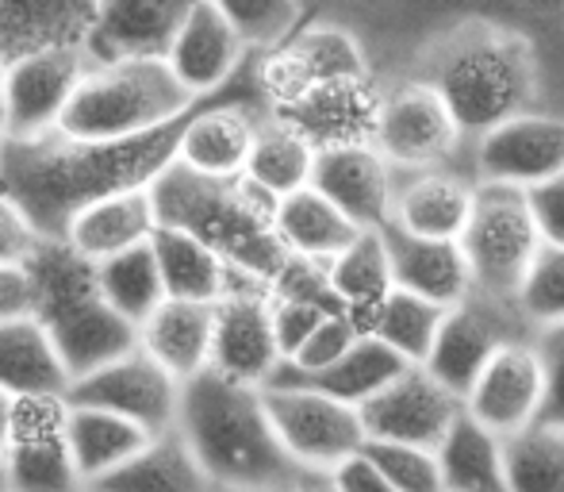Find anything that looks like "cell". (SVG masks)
<instances>
[{"label":"cell","mask_w":564,"mask_h":492,"mask_svg":"<svg viewBox=\"0 0 564 492\" xmlns=\"http://www.w3.org/2000/svg\"><path fill=\"white\" fill-rule=\"evenodd\" d=\"M150 250H154L165 297L173 300L216 304L230 289V281H235V266H227L224 254H216L208 243L181 232V227L158 224L154 235H150Z\"/></svg>","instance_id":"cell-28"},{"label":"cell","mask_w":564,"mask_h":492,"mask_svg":"<svg viewBox=\"0 0 564 492\" xmlns=\"http://www.w3.org/2000/svg\"><path fill=\"white\" fill-rule=\"evenodd\" d=\"M12 408H15V396H8L4 388H0V450H4V442H8V431H12Z\"/></svg>","instance_id":"cell-51"},{"label":"cell","mask_w":564,"mask_h":492,"mask_svg":"<svg viewBox=\"0 0 564 492\" xmlns=\"http://www.w3.org/2000/svg\"><path fill=\"white\" fill-rule=\"evenodd\" d=\"M338 82H369V66L357 39L327 23L292 31L276 51H265V62L258 66V85L269 108H281L304 97L307 89Z\"/></svg>","instance_id":"cell-12"},{"label":"cell","mask_w":564,"mask_h":492,"mask_svg":"<svg viewBox=\"0 0 564 492\" xmlns=\"http://www.w3.org/2000/svg\"><path fill=\"white\" fill-rule=\"evenodd\" d=\"M154 227H158L154 196H150V185H139V189H119V193H108L100 201L85 204L66 224L62 243L74 246L82 258L100 261V258H112L119 250H131L139 243H150Z\"/></svg>","instance_id":"cell-25"},{"label":"cell","mask_w":564,"mask_h":492,"mask_svg":"<svg viewBox=\"0 0 564 492\" xmlns=\"http://www.w3.org/2000/svg\"><path fill=\"white\" fill-rule=\"evenodd\" d=\"M85 492H100V489H85Z\"/></svg>","instance_id":"cell-56"},{"label":"cell","mask_w":564,"mask_h":492,"mask_svg":"<svg viewBox=\"0 0 564 492\" xmlns=\"http://www.w3.org/2000/svg\"><path fill=\"white\" fill-rule=\"evenodd\" d=\"M327 312H335V308L319 304V300L269 292V320H273V339H276V351H281V362H289L296 354V346L312 335L315 323Z\"/></svg>","instance_id":"cell-44"},{"label":"cell","mask_w":564,"mask_h":492,"mask_svg":"<svg viewBox=\"0 0 564 492\" xmlns=\"http://www.w3.org/2000/svg\"><path fill=\"white\" fill-rule=\"evenodd\" d=\"M212 312L204 300L165 297L139 323V346L177 381H188L212 366Z\"/></svg>","instance_id":"cell-26"},{"label":"cell","mask_w":564,"mask_h":492,"mask_svg":"<svg viewBox=\"0 0 564 492\" xmlns=\"http://www.w3.org/2000/svg\"><path fill=\"white\" fill-rule=\"evenodd\" d=\"M273 232L289 254L330 261L361 227L346 212H338L315 185H304L273 201Z\"/></svg>","instance_id":"cell-30"},{"label":"cell","mask_w":564,"mask_h":492,"mask_svg":"<svg viewBox=\"0 0 564 492\" xmlns=\"http://www.w3.org/2000/svg\"><path fill=\"white\" fill-rule=\"evenodd\" d=\"M69 373L35 315L0 320V388L8 396H66Z\"/></svg>","instance_id":"cell-29"},{"label":"cell","mask_w":564,"mask_h":492,"mask_svg":"<svg viewBox=\"0 0 564 492\" xmlns=\"http://www.w3.org/2000/svg\"><path fill=\"white\" fill-rule=\"evenodd\" d=\"M312 165H315V147L296 127L284 124L273 113L261 116L250 142V158H246V170H242V178L250 185H258L261 193L276 201V196L312 185Z\"/></svg>","instance_id":"cell-34"},{"label":"cell","mask_w":564,"mask_h":492,"mask_svg":"<svg viewBox=\"0 0 564 492\" xmlns=\"http://www.w3.org/2000/svg\"><path fill=\"white\" fill-rule=\"evenodd\" d=\"M465 135H480L514 113H527L534 97V58L519 35L476 23L446 43L434 74L426 77Z\"/></svg>","instance_id":"cell-5"},{"label":"cell","mask_w":564,"mask_h":492,"mask_svg":"<svg viewBox=\"0 0 564 492\" xmlns=\"http://www.w3.org/2000/svg\"><path fill=\"white\" fill-rule=\"evenodd\" d=\"M357 339H361V323H357L354 315H349V312H327L319 323H315L312 335L296 346V354L276 366V373H292V377L319 373V370H327L330 362H338L341 354L357 343Z\"/></svg>","instance_id":"cell-43"},{"label":"cell","mask_w":564,"mask_h":492,"mask_svg":"<svg viewBox=\"0 0 564 492\" xmlns=\"http://www.w3.org/2000/svg\"><path fill=\"white\" fill-rule=\"evenodd\" d=\"M85 489L100 492H208L212 481L204 478L200 462L193 458L188 442L177 435V427L154 431L127 462H119L112 473Z\"/></svg>","instance_id":"cell-27"},{"label":"cell","mask_w":564,"mask_h":492,"mask_svg":"<svg viewBox=\"0 0 564 492\" xmlns=\"http://www.w3.org/2000/svg\"><path fill=\"white\" fill-rule=\"evenodd\" d=\"M377 100L380 97L369 89V82H338L307 89L304 97L289 100L281 108H269V113L281 116L284 124H292L319 150L335 147V142H369Z\"/></svg>","instance_id":"cell-24"},{"label":"cell","mask_w":564,"mask_h":492,"mask_svg":"<svg viewBox=\"0 0 564 492\" xmlns=\"http://www.w3.org/2000/svg\"><path fill=\"white\" fill-rule=\"evenodd\" d=\"M446 492H511L503 470V435L460 411L446 439L434 447Z\"/></svg>","instance_id":"cell-32"},{"label":"cell","mask_w":564,"mask_h":492,"mask_svg":"<svg viewBox=\"0 0 564 492\" xmlns=\"http://www.w3.org/2000/svg\"><path fill=\"white\" fill-rule=\"evenodd\" d=\"M457 243L473 274V292L491 300H514L530 261L542 250L527 193L511 185H476L473 212Z\"/></svg>","instance_id":"cell-7"},{"label":"cell","mask_w":564,"mask_h":492,"mask_svg":"<svg viewBox=\"0 0 564 492\" xmlns=\"http://www.w3.org/2000/svg\"><path fill=\"white\" fill-rule=\"evenodd\" d=\"M365 439L384 442H415V447H438L446 431L465 411L460 396L442 385L426 366H403L380 393L361 404Z\"/></svg>","instance_id":"cell-14"},{"label":"cell","mask_w":564,"mask_h":492,"mask_svg":"<svg viewBox=\"0 0 564 492\" xmlns=\"http://www.w3.org/2000/svg\"><path fill=\"white\" fill-rule=\"evenodd\" d=\"M43 235L31 227L23 208L8 193H0V261H28Z\"/></svg>","instance_id":"cell-47"},{"label":"cell","mask_w":564,"mask_h":492,"mask_svg":"<svg viewBox=\"0 0 564 492\" xmlns=\"http://www.w3.org/2000/svg\"><path fill=\"white\" fill-rule=\"evenodd\" d=\"M503 470L511 492H564V427L534 419L503 435Z\"/></svg>","instance_id":"cell-39"},{"label":"cell","mask_w":564,"mask_h":492,"mask_svg":"<svg viewBox=\"0 0 564 492\" xmlns=\"http://www.w3.org/2000/svg\"><path fill=\"white\" fill-rule=\"evenodd\" d=\"M289 492H338L335 481H330V473H319V470H304L296 478V485Z\"/></svg>","instance_id":"cell-50"},{"label":"cell","mask_w":564,"mask_h":492,"mask_svg":"<svg viewBox=\"0 0 564 492\" xmlns=\"http://www.w3.org/2000/svg\"><path fill=\"white\" fill-rule=\"evenodd\" d=\"M519 312L534 328H557L564 323V246H542L530 261L522 289L514 297Z\"/></svg>","instance_id":"cell-41"},{"label":"cell","mask_w":564,"mask_h":492,"mask_svg":"<svg viewBox=\"0 0 564 492\" xmlns=\"http://www.w3.org/2000/svg\"><path fill=\"white\" fill-rule=\"evenodd\" d=\"M542 393H545L542 354H538L534 343L514 339V343H503L484 362V370L476 373L473 385L460 396V404L488 431L511 435L538 419Z\"/></svg>","instance_id":"cell-18"},{"label":"cell","mask_w":564,"mask_h":492,"mask_svg":"<svg viewBox=\"0 0 564 492\" xmlns=\"http://www.w3.org/2000/svg\"><path fill=\"white\" fill-rule=\"evenodd\" d=\"M97 289L105 297L108 308H116L123 320H131L139 328L150 312L165 300L162 274L150 243H139L131 250H119L112 258L97 261Z\"/></svg>","instance_id":"cell-38"},{"label":"cell","mask_w":564,"mask_h":492,"mask_svg":"<svg viewBox=\"0 0 564 492\" xmlns=\"http://www.w3.org/2000/svg\"><path fill=\"white\" fill-rule=\"evenodd\" d=\"M246 51H276L300 23V0H212Z\"/></svg>","instance_id":"cell-40"},{"label":"cell","mask_w":564,"mask_h":492,"mask_svg":"<svg viewBox=\"0 0 564 492\" xmlns=\"http://www.w3.org/2000/svg\"><path fill=\"white\" fill-rule=\"evenodd\" d=\"M177 435L188 442L212 485H265L292 489L300 470L284 454L258 385H242L216 370L181 381Z\"/></svg>","instance_id":"cell-2"},{"label":"cell","mask_w":564,"mask_h":492,"mask_svg":"<svg viewBox=\"0 0 564 492\" xmlns=\"http://www.w3.org/2000/svg\"><path fill=\"white\" fill-rule=\"evenodd\" d=\"M208 492H289V489H265V485H212Z\"/></svg>","instance_id":"cell-52"},{"label":"cell","mask_w":564,"mask_h":492,"mask_svg":"<svg viewBox=\"0 0 564 492\" xmlns=\"http://www.w3.org/2000/svg\"><path fill=\"white\" fill-rule=\"evenodd\" d=\"M465 131L431 82H408L377 100L369 142L395 173L442 165L460 147Z\"/></svg>","instance_id":"cell-9"},{"label":"cell","mask_w":564,"mask_h":492,"mask_svg":"<svg viewBox=\"0 0 564 492\" xmlns=\"http://www.w3.org/2000/svg\"><path fill=\"white\" fill-rule=\"evenodd\" d=\"M0 492H4V466H0Z\"/></svg>","instance_id":"cell-55"},{"label":"cell","mask_w":564,"mask_h":492,"mask_svg":"<svg viewBox=\"0 0 564 492\" xmlns=\"http://www.w3.org/2000/svg\"><path fill=\"white\" fill-rule=\"evenodd\" d=\"M365 454L380 466L395 492H446L438 470V454L431 447H415V442H384V439H365Z\"/></svg>","instance_id":"cell-42"},{"label":"cell","mask_w":564,"mask_h":492,"mask_svg":"<svg viewBox=\"0 0 564 492\" xmlns=\"http://www.w3.org/2000/svg\"><path fill=\"white\" fill-rule=\"evenodd\" d=\"M392 261V285L395 289L419 292L442 308H453L473 292V274H468L465 250L457 239H423L395 224L380 227Z\"/></svg>","instance_id":"cell-22"},{"label":"cell","mask_w":564,"mask_h":492,"mask_svg":"<svg viewBox=\"0 0 564 492\" xmlns=\"http://www.w3.org/2000/svg\"><path fill=\"white\" fill-rule=\"evenodd\" d=\"M246 58H250L246 43L212 0H196L188 8L185 23L177 28L170 51H165L170 69L193 97H208V93H219L224 85H230L238 69L246 66Z\"/></svg>","instance_id":"cell-21"},{"label":"cell","mask_w":564,"mask_h":492,"mask_svg":"<svg viewBox=\"0 0 564 492\" xmlns=\"http://www.w3.org/2000/svg\"><path fill=\"white\" fill-rule=\"evenodd\" d=\"M12 135V127H8V100H4V85H0V142Z\"/></svg>","instance_id":"cell-53"},{"label":"cell","mask_w":564,"mask_h":492,"mask_svg":"<svg viewBox=\"0 0 564 492\" xmlns=\"http://www.w3.org/2000/svg\"><path fill=\"white\" fill-rule=\"evenodd\" d=\"M519 323H527V315L519 312L514 300H491L480 297V292H468L460 304L446 308L423 366L457 396H465V388L484 370V362L503 343L519 339L514 335Z\"/></svg>","instance_id":"cell-16"},{"label":"cell","mask_w":564,"mask_h":492,"mask_svg":"<svg viewBox=\"0 0 564 492\" xmlns=\"http://www.w3.org/2000/svg\"><path fill=\"white\" fill-rule=\"evenodd\" d=\"M193 4L196 0H97L82 35L85 58H165Z\"/></svg>","instance_id":"cell-19"},{"label":"cell","mask_w":564,"mask_h":492,"mask_svg":"<svg viewBox=\"0 0 564 492\" xmlns=\"http://www.w3.org/2000/svg\"><path fill=\"white\" fill-rule=\"evenodd\" d=\"M4 66H8V58H4V54H0V77H4Z\"/></svg>","instance_id":"cell-54"},{"label":"cell","mask_w":564,"mask_h":492,"mask_svg":"<svg viewBox=\"0 0 564 492\" xmlns=\"http://www.w3.org/2000/svg\"><path fill=\"white\" fill-rule=\"evenodd\" d=\"M327 285L338 304L361 323V315L392 289V261H388V246L380 227H361L327 261Z\"/></svg>","instance_id":"cell-36"},{"label":"cell","mask_w":564,"mask_h":492,"mask_svg":"<svg viewBox=\"0 0 564 492\" xmlns=\"http://www.w3.org/2000/svg\"><path fill=\"white\" fill-rule=\"evenodd\" d=\"M35 292H31V274L23 261H0V320L31 315Z\"/></svg>","instance_id":"cell-49"},{"label":"cell","mask_w":564,"mask_h":492,"mask_svg":"<svg viewBox=\"0 0 564 492\" xmlns=\"http://www.w3.org/2000/svg\"><path fill=\"white\" fill-rule=\"evenodd\" d=\"M85 66L89 58L82 43H46L8 58L4 77H0L8 100V127H12L8 139H28V135L58 127Z\"/></svg>","instance_id":"cell-15"},{"label":"cell","mask_w":564,"mask_h":492,"mask_svg":"<svg viewBox=\"0 0 564 492\" xmlns=\"http://www.w3.org/2000/svg\"><path fill=\"white\" fill-rule=\"evenodd\" d=\"M403 366H411V362H403L400 354L388 351L380 339L361 331V339H357L338 362H330L327 370L307 373V377H292V373H273V377L300 381V385H312V388H319V393L335 396V400H346V404H354V408H361V404L369 400L372 393H380Z\"/></svg>","instance_id":"cell-37"},{"label":"cell","mask_w":564,"mask_h":492,"mask_svg":"<svg viewBox=\"0 0 564 492\" xmlns=\"http://www.w3.org/2000/svg\"><path fill=\"white\" fill-rule=\"evenodd\" d=\"M281 366L269 320V285L235 269V281L212 312V366L242 385H265Z\"/></svg>","instance_id":"cell-11"},{"label":"cell","mask_w":564,"mask_h":492,"mask_svg":"<svg viewBox=\"0 0 564 492\" xmlns=\"http://www.w3.org/2000/svg\"><path fill=\"white\" fill-rule=\"evenodd\" d=\"M261 400H265L269 424H273L284 454L300 470L330 473L341 458L357 454L365 447L361 411L354 404L319 393V388L269 377L261 385Z\"/></svg>","instance_id":"cell-8"},{"label":"cell","mask_w":564,"mask_h":492,"mask_svg":"<svg viewBox=\"0 0 564 492\" xmlns=\"http://www.w3.org/2000/svg\"><path fill=\"white\" fill-rule=\"evenodd\" d=\"M147 439H150V431H142L139 424L116 416V411L66 400L69 458H74V470L85 485H93V481H100L105 473H112L116 466L127 462Z\"/></svg>","instance_id":"cell-31"},{"label":"cell","mask_w":564,"mask_h":492,"mask_svg":"<svg viewBox=\"0 0 564 492\" xmlns=\"http://www.w3.org/2000/svg\"><path fill=\"white\" fill-rule=\"evenodd\" d=\"M564 170V120L514 113L476 135V185L530 189Z\"/></svg>","instance_id":"cell-17"},{"label":"cell","mask_w":564,"mask_h":492,"mask_svg":"<svg viewBox=\"0 0 564 492\" xmlns=\"http://www.w3.org/2000/svg\"><path fill=\"white\" fill-rule=\"evenodd\" d=\"M476 201V181L449 173L442 165L408 170V181L395 178L392 216L388 224L403 227L423 239H460L465 220Z\"/></svg>","instance_id":"cell-23"},{"label":"cell","mask_w":564,"mask_h":492,"mask_svg":"<svg viewBox=\"0 0 564 492\" xmlns=\"http://www.w3.org/2000/svg\"><path fill=\"white\" fill-rule=\"evenodd\" d=\"M330 481H335L338 492H395L392 481L380 473V466L365 454V447L357 454L341 458L335 470H330Z\"/></svg>","instance_id":"cell-48"},{"label":"cell","mask_w":564,"mask_h":492,"mask_svg":"<svg viewBox=\"0 0 564 492\" xmlns=\"http://www.w3.org/2000/svg\"><path fill=\"white\" fill-rule=\"evenodd\" d=\"M97 0H0V54L15 58L46 43H82Z\"/></svg>","instance_id":"cell-33"},{"label":"cell","mask_w":564,"mask_h":492,"mask_svg":"<svg viewBox=\"0 0 564 492\" xmlns=\"http://www.w3.org/2000/svg\"><path fill=\"white\" fill-rule=\"evenodd\" d=\"M193 108L154 131L123 135V139H82L58 127L28 139H4L0 193L20 204L43 239H62L66 224L85 204L119 189L150 185L173 162V150Z\"/></svg>","instance_id":"cell-1"},{"label":"cell","mask_w":564,"mask_h":492,"mask_svg":"<svg viewBox=\"0 0 564 492\" xmlns=\"http://www.w3.org/2000/svg\"><path fill=\"white\" fill-rule=\"evenodd\" d=\"M23 266L35 292L31 315L46 328L69 381L139 346V328L100 297L97 261L82 258L62 239H39Z\"/></svg>","instance_id":"cell-4"},{"label":"cell","mask_w":564,"mask_h":492,"mask_svg":"<svg viewBox=\"0 0 564 492\" xmlns=\"http://www.w3.org/2000/svg\"><path fill=\"white\" fill-rule=\"evenodd\" d=\"M312 185L357 227H384L392 216L395 170L372 142H335L315 150Z\"/></svg>","instance_id":"cell-20"},{"label":"cell","mask_w":564,"mask_h":492,"mask_svg":"<svg viewBox=\"0 0 564 492\" xmlns=\"http://www.w3.org/2000/svg\"><path fill=\"white\" fill-rule=\"evenodd\" d=\"M545 370V393H542V411L538 419L553 427H564V323L545 328V343L538 346Z\"/></svg>","instance_id":"cell-46"},{"label":"cell","mask_w":564,"mask_h":492,"mask_svg":"<svg viewBox=\"0 0 564 492\" xmlns=\"http://www.w3.org/2000/svg\"><path fill=\"white\" fill-rule=\"evenodd\" d=\"M181 381L165 373L142 346H131L105 366L82 373L66 385L69 404H93V408L116 411V416L139 424L142 431H165L177 416Z\"/></svg>","instance_id":"cell-13"},{"label":"cell","mask_w":564,"mask_h":492,"mask_svg":"<svg viewBox=\"0 0 564 492\" xmlns=\"http://www.w3.org/2000/svg\"><path fill=\"white\" fill-rule=\"evenodd\" d=\"M150 196L158 224L196 235L216 254H224L227 266L258 281L269 285L289 258L273 232V196H265L246 178H204L181 162H170L150 181Z\"/></svg>","instance_id":"cell-3"},{"label":"cell","mask_w":564,"mask_h":492,"mask_svg":"<svg viewBox=\"0 0 564 492\" xmlns=\"http://www.w3.org/2000/svg\"><path fill=\"white\" fill-rule=\"evenodd\" d=\"M4 492H85L66 442V396H20L0 450Z\"/></svg>","instance_id":"cell-10"},{"label":"cell","mask_w":564,"mask_h":492,"mask_svg":"<svg viewBox=\"0 0 564 492\" xmlns=\"http://www.w3.org/2000/svg\"><path fill=\"white\" fill-rule=\"evenodd\" d=\"M442 315H446L442 304L392 285V289L361 315V331L380 339V343L400 354L403 362L423 366L426 354H431L434 335H438V328H442Z\"/></svg>","instance_id":"cell-35"},{"label":"cell","mask_w":564,"mask_h":492,"mask_svg":"<svg viewBox=\"0 0 564 492\" xmlns=\"http://www.w3.org/2000/svg\"><path fill=\"white\" fill-rule=\"evenodd\" d=\"M200 97L177 82L165 58L89 62L69 97L58 131L82 139H123L177 120Z\"/></svg>","instance_id":"cell-6"},{"label":"cell","mask_w":564,"mask_h":492,"mask_svg":"<svg viewBox=\"0 0 564 492\" xmlns=\"http://www.w3.org/2000/svg\"><path fill=\"white\" fill-rule=\"evenodd\" d=\"M522 193H527V208L542 246H564V170Z\"/></svg>","instance_id":"cell-45"}]
</instances>
